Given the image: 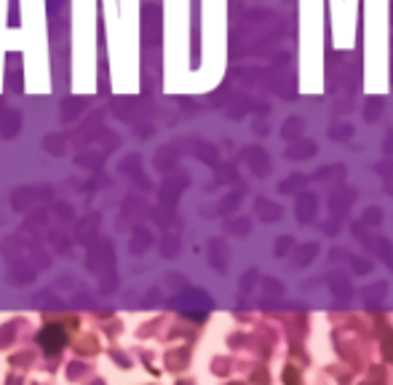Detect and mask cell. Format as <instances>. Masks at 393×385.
<instances>
[{"instance_id": "7", "label": "cell", "mask_w": 393, "mask_h": 385, "mask_svg": "<svg viewBox=\"0 0 393 385\" xmlns=\"http://www.w3.org/2000/svg\"><path fill=\"white\" fill-rule=\"evenodd\" d=\"M291 249V238L289 236H284V238H278L276 243V257H287V252Z\"/></svg>"}, {"instance_id": "4", "label": "cell", "mask_w": 393, "mask_h": 385, "mask_svg": "<svg viewBox=\"0 0 393 385\" xmlns=\"http://www.w3.org/2000/svg\"><path fill=\"white\" fill-rule=\"evenodd\" d=\"M351 201H353V193H351V190H340V193H334V196H332L329 206H332V212L343 214V212H345V209L351 206Z\"/></svg>"}, {"instance_id": "1", "label": "cell", "mask_w": 393, "mask_h": 385, "mask_svg": "<svg viewBox=\"0 0 393 385\" xmlns=\"http://www.w3.org/2000/svg\"><path fill=\"white\" fill-rule=\"evenodd\" d=\"M297 217H300V223H311L313 217H316V198H313L311 193L300 196V201H297Z\"/></svg>"}, {"instance_id": "10", "label": "cell", "mask_w": 393, "mask_h": 385, "mask_svg": "<svg viewBox=\"0 0 393 385\" xmlns=\"http://www.w3.org/2000/svg\"><path fill=\"white\" fill-rule=\"evenodd\" d=\"M265 292H268V294H276V297H278V294H284V289L276 284V281H265Z\"/></svg>"}, {"instance_id": "6", "label": "cell", "mask_w": 393, "mask_h": 385, "mask_svg": "<svg viewBox=\"0 0 393 385\" xmlns=\"http://www.w3.org/2000/svg\"><path fill=\"white\" fill-rule=\"evenodd\" d=\"M383 294H385V284H372L364 289V297H367V300H383Z\"/></svg>"}, {"instance_id": "3", "label": "cell", "mask_w": 393, "mask_h": 385, "mask_svg": "<svg viewBox=\"0 0 393 385\" xmlns=\"http://www.w3.org/2000/svg\"><path fill=\"white\" fill-rule=\"evenodd\" d=\"M318 254V246L316 243H305V246H300L297 252H294V265H308V263H313V257Z\"/></svg>"}, {"instance_id": "2", "label": "cell", "mask_w": 393, "mask_h": 385, "mask_svg": "<svg viewBox=\"0 0 393 385\" xmlns=\"http://www.w3.org/2000/svg\"><path fill=\"white\" fill-rule=\"evenodd\" d=\"M332 286V292H334V297H340V300H348L353 294V289H351V281L345 279V276H334L329 281Z\"/></svg>"}, {"instance_id": "8", "label": "cell", "mask_w": 393, "mask_h": 385, "mask_svg": "<svg viewBox=\"0 0 393 385\" xmlns=\"http://www.w3.org/2000/svg\"><path fill=\"white\" fill-rule=\"evenodd\" d=\"M380 220H383V212H380V209H367V214H364V223L380 225Z\"/></svg>"}, {"instance_id": "9", "label": "cell", "mask_w": 393, "mask_h": 385, "mask_svg": "<svg viewBox=\"0 0 393 385\" xmlns=\"http://www.w3.org/2000/svg\"><path fill=\"white\" fill-rule=\"evenodd\" d=\"M353 270H356V273H370V270H372V265L364 263V260H358V257H353Z\"/></svg>"}, {"instance_id": "5", "label": "cell", "mask_w": 393, "mask_h": 385, "mask_svg": "<svg viewBox=\"0 0 393 385\" xmlns=\"http://www.w3.org/2000/svg\"><path fill=\"white\" fill-rule=\"evenodd\" d=\"M260 212H262V220H278V214H281V209L276 206V203H265L260 201V206H257Z\"/></svg>"}]
</instances>
